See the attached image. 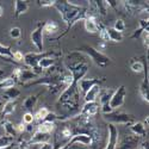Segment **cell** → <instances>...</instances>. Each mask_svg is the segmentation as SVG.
Here are the masks:
<instances>
[{
    "label": "cell",
    "instance_id": "6da1fadb",
    "mask_svg": "<svg viewBox=\"0 0 149 149\" xmlns=\"http://www.w3.org/2000/svg\"><path fill=\"white\" fill-rule=\"evenodd\" d=\"M54 7L58 11L62 20L66 24L67 31L80 19L84 20L87 17V8L74 4L73 1H55Z\"/></svg>",
    "mask_w": 149,
    "mask_h": 149
},
{
    "label": "cell",
    "instance_id": "7a4b0ae2",
    "mask_svg": "<svg viewBox=\"0 0 149 149\" xmlns=\"http://www.w3.org/2000/svg\"><path fill=\"white\" fill-rule=\"evenodd\" d=\"M80 52L84 53L88 58H91L98 67L105 68L111 63V58L109 56H106L104 53L97 50L95 48L91 47V45H82Z\"/></svg>",
    "mask_w": 149,
    "mask_h": 149
},
{
    "label": "cell",
    "instance_id": "3957f363",
    "mask_svg": "<svg viewBox=\"0 0 149 149\" xmlns=\"http://www.w3.org/2000/svg\"><path fill=\"white\" fill-rule=\"evenodd\" d=\"M67 69L72 74L74 82H78L81 79H85V75L87 74L90 69V65L87 60L86 61H79V62H73V63H66Z\"/></svg>",
    "mask_w": 149,
    "mask_h": 149
},
{
    "label": "cell",
    "instance_id": "277c9868",
    "mask_svg": "<svg viewBox=\"0 0 149 149\" xmlns=\"http://www.w3.org/2000/svg\"><path fill=\"white\" fill-rule=\"evenodd\" d=\"M104 119L111 124H124V125H131L135 123V118L132 115L123 112V111H112L107 115H104Z\"/></svg>",
    "mask_w": 149,
    "mask_h": 149
},
{
    "label": "cell",
    "instance_id": "5b68a950",
    "mask_svg": "<svg viewBox=\"0 0 149 149\" xmlns=\"http://www.w3.org/2000/svg\"><path fill=\"white\" fill-rule=\"evenodd\" d=\"M12 78L16 80V82L22 84V85H25L30 81H32L33 79H37L40 77H37L36 74L28 68H22V67H16L13 68V72H12Z\"/></svg>",
    "mask_w": 149,
    "mask_h": 149
},
{
    "label": "cell",
    "instance_id": "8992f818",
    "mask_svg": "<svg viewBox=\"0 0 149 149\" xmlns=\"http://www.w3.org/2000/svg\"><path fill=\"white\" fill-rule=\"evenodd\" d=\"M125 97H127L125 86L120 85L117 90L113 91V94H112V97H111L110 103H109L110 107L112 109L113 111L117 110V109H119V107L124 104V102H125Z\"/></svg>",
    "mask_w": 149,
    "mask_h": 149
},
{
    "label": "cell",
    "instance_id": "52a82bcc",
    "mask_svg": "<svg viewBox=\"0 0 149 149\" xmlns=\"http://www.w3.org/2000/svg\"><path fill=\"white\" fill-rule=\"evenodd\" d=\"M119 141V132L115 124H107V142L104 149H116L117 143Z\"/></svg>",
    "mask_w": 149,
    "mask_h": 149
},
{
    "label": "cell",
    "instance_id": "ba28073f",
    "mask_svg": "<svg viewBox=\"0 0 149 149\" xmlns=\"http://www.w3.org/2000/svg\"><path fill=\"white\" fill-rule=\"evenodd\" d=\"M141 143V137L136 135H125L118 141L116 149H137V146Z\"/></svg>",
    "mask_w": 149,
    "mask_h": 149
},
{
    "label": "cell",
    "instance_id": "9c48e42d",
    "mask_svg": "<svg viewBox=\"0 0 149 149\" xmlns=\"http://www.w3.org/2000/svg\"><path fill=\"white\" fill-rule=\"evenodd\" d=\"M50 53H28L26 55H24V60L23 62L25 63L28 67L31 68V70L36 69L38 67V62L47 55H49Z\"/></svg>",
    "mask_w": 149,
    "mask_h": 149
},
{
    "label": "cell",
    "instance_id": "30bf717a",
    "mask_svg": "<svg viewBox=\"0 0 149 149\" xmlns=\"http://www.w3.org/2000/svg\"><path fill=\"white\" fill-rule=\"evenodd\" d=\"M104 81V79H99V78H92V79H81L77 82L78 85V88H79V92L80 94L85 95L87 93L93 86L95 85H100L102 82Z\"/></svg>",
    "mask_w": 149,
    "mask_h": 149
},
{
    "label": "cell",
    "instance_id": "8fae6325",
    "mask_svg": "<svg viewBox=\"0 0 149 149\" xmlns=\"http://www.w3.org/2000/svg\"><path fill=\"white\" fill-rule=\"evenodd\" d=\"M31 43L36 47L38 53H43V24H38L31 32Z\"/></svg>",
    "mask_w": 149,
    "mask_h": 149
},
{
    "label": "cell",
    "instance_id": "7c38bea8",
    "mask_svg": "<svg viewBox=\"0 0 149 149\" xmlns=\"http://www.w3.org/2000/svg\"><path fill=\"white\" fill-rule=\"evenodd\" d=\"M100 105L98 102H92V103H85L84 106L80 109V115L86 116V117H93L98 113Z\"/></svg>",
    "mask_w": 149,
    "mask_h": 149
},
{
    "label": "cell",
    "instance_id": "4fadbf2b",
    "mask_svg": "<svg viewBox=\"0 0 149 149\" xmlns=\"http://www.w3.org/2000/svg\"><path fill=\"white\" fill-rule=\"evenodd\" d=\"M77 143H80L84 147H90L92 144V139L87 134H74L73 137L69 140V142L67 144L73 146V144H77Z\"/></svg>",
    "mask_w": 149,
    "mask_h": 149
},
{
    "label": "cell",
    "instance_id": "5bb4252c",
    "mask_svg": "<svg viewBox=\"0 0 149 149\" xmlns=\"http://www.w3.org/2000/svg\"><path fill=\"white\" fill-rule=\"evenodd\" d=\"M99 24L98 23L97 18H93V17H86L84 19V26H85V30L90 32V33H95L99 29Z\"/></svg>",
    "mask_w": 149,
    "mask_h": 149
},
{
    "label": "cell",
    "instance_id": "9a60e30c",
    "mask_svg": "<svg viewBox=\"0 0 149 149\" xmlns=\"http://www.w3.org/2000/svg\"><path fill=\"white\" fill-rule=\"evenodd\" d=\"M113 94V90L111 88H100V92H99V105H107L110 103V99Z\"/></svg>",
    "mask_w": 149,
    "mask_h": 149
},
{
    "label": "cell",
    "instance_id": "2e32d148",
    "mask_svg": "<svg viewBox=\"0 0 149 149\" xmlns=\"http://www.w3.org/2000/svg\"><path fill=\"white\" fill-rule=\"evenodd\" d=\"M139 29H136L135 32L131 35V38L132 40H136V38H140L142 36V33L144 31H148V28H149V22H148V18H142L140 19L139 22Z\"/></svg>",
    "mask_w": 149,
    "mask_h": 149
},
{
    "label": "cell",
    "instance_id": "e0dca14e",
    "mask_svg": "<svg viewBox=\"0 0 149 149\" xmlns=\"http://www.w3.org/2000/svg\"><path fill=\"white\" fill-rule=\"evenodd\" d=\"M100 85H95L93 87L84 95V100L85 103H92V102H97L98 99V95H99V92H100Z\"/></svg>",
    "mask_w": 149,
    "mask_h": 149
},
{
    "label": "cell",
    "instance_id": "ac0fdd59",
    "mask_svg": "<svg viewBox=\"0 0 149 149\" xmlns=\"http://www.w3.org/2000/svg\"><path fill=\"white\" fill-rule=\"evenodd\" d=\"M130 130L132 131L134 135L139 136V137H144L147 135V127L146 124H143V122H137V123L135 122L134 124H131Z\"/></svg>",
    "mask_w": 149,
    "mask_h": 149
},
{
    "label": "cell",
    "instance_id": "d6986e66",
    "mask_svg": "<svg viewBox=\"0 0 149 149\" xmlns=\"http://www.w3.org/2000/svg\"><path fill=\"white\" fill-rule=\"evenodd\" d=\"M49 140H50V135H49V134H43V132L36 131L31 136L29 143L30 144H35V143H48Z\"/></svg>",
    "mask_w": 149,
    "mask_h": 149
},
{
    "label": "cell",
    "instance_id": "ffe728a7",
    "mask_svg": "<svg viewBox=\"0 0 149 149\" xmlns=\"http://www.w3.org/2000/svg\"><path fill=\"white\" fill-rule=\"evenodd\" d=\"M29 10L28 1H22V0H16L15 1V18H18L19 16L24 15Z\"/></svg>",
    "mask_w": 149,
    "mask_h": 149
},
{
    "label": "cell",
    "instance_id": "44dd1931",
    "mask_svg": "<svg viewBox=\"0 0 149 149\" xmlns=\"http://www.w3.org/2000/svg\"><path fill=\"white\" fill-rule=\"evenodd\" d=\"M55 128H56L55 123H50V122H45V120H44V122H41L38 125H37V130H36V131L50 135V134L55 130Z\"/></svg>",
    "mask_w": 149,
    "mask_h": 149
},
{
    "label": "cell",
    "instance_id": "7402d4cb",
    "mask_svg": "<svg viewBox=\"0 0 149 149\" xmlns=\"http://www.w3.org/2000/svg\"><path fill=\"white\" fill-rule=\"evenodd\" d=\"M1 124H3V128H4V132H5V135H7V136H11V137H16L17 136V130H16V125L12 122H10V120H3L1 122Z\"/></svg>",
    "mask_w": 149,
    "mask_h": 149
},
{
    "label": "cell",
    "instance_id": "603a6c76",
    "mask_svg": "<svg viewBox=\"0 0 149 149\" xmlns=\"http://www.w3.org/2000/svg\"><path fill=\"white\" fill-rule=\"evenodd\" d=\"M58 29H60V25L55 20H48L45 24H43V32H45L48 35L56 33L58 31Z\"/></svg>",
    "mask_w": 149,
    "mask_h": 149
},
{
    "label": "cell",
    "instance_id": "cb8c5ba5",
    "mask_svg": "<svg viewBox=\"0 0 149 149\" xmlns=\"http://www.w3.org/2000/svg\"><path fill=\"white\" fill-rule=\"evenodd\" d=\"M16 106H17V102L16 100H8L5 103L4 107H3V112H1V117L5 118L6 116H10L15 112L16 110Z\"/></svg>",
    "mask_w": 149,
    "mask_h": 149
},
{
    "label": "cell",
    "instance_id": "d4e9b609",
    "mask_svg": "<svg viewBox=\"0 0 149 149\" xmlns=\"http://www.w3.org/2000/svg\"><path fill=\"white\" fill-rule=\"evenodd\" d=\"M38 95L40 94H33V95H29L28 98H25V100L23 102V109L24 110H32L38 100Z\"/></svg>",
    "mask_w": 149,
    "mask_h": 149
},
{
    "label": "cell",
    "instance_id": "484cf974",
    "mask_svg": "<svg viewBox=\"0 0 149 149\" xmlns=\"http://www.w3.org/2000/svg\"><path fill=\"white\" fill-rule=\"evenodd\" d=\"M148 87H149V84H148V77H147V74H146V77L143 79V81L141 82L140 85V88H139V92H140V95L141 98L143 99L144 102H149V99H148Z\"/></svg>",
    "mask_w": 149,
    "mask_h": 149
},
{
    "label": "cell",
    "instance_id": "4316f807",
    "mask_svg": "<svg viewBox=\"0 0 149 149\" xmlns=\"http://www.w3.org/2000/svg\"><path fill=\"white\" fill-rule=\"evenodd\" d=\"M19 95H20V91H19L18 88H16V87H11V88L5 90L3 97H5V99H7V100H15V99L18 98Z\"/></svg>",
    "mask_w": 149,
    "mask_h": 149
},
{
    "label": "cell",
    "instance_id": "83f0119b",
    "mask_svg": "<svg viewBox=\"0 0 149 149\" xmlns=\"http://www.w3.org/2000/svg\"><path fill=\"white\" fill-rule=\"evenodd\" d=\"M106 31H107L110 41H112V42H122L123 41V33L117 32L112 28H106Z\"/></svg>",
    "mask_w": 149,
    "mask_h": 149
},
{
    "label": "cell",
    "instance_id": "f1b7e54d",
    "mask_svg": "<svg viewBox=\"0 0 149 149\" xmlns=\"http://www.w3.org/2000/svg\"><path fill=\"white\" fill-rule=\"evenodd\" d=\"M95 6H97V11H98V16H106L107 13V3L106 0H100V1H95Z\"/></svg>",
    "mask_w": 149,
    "mask_h": 149
},
{
    "label": "cell",
    "instance_id": "f546056e",
    "mask_svg": "<svg viewBox=\"0 0 149 149\" xmlns=\"http://www.w3.org/2000/svg\"><path fill=\"white\" fill-rule=\"evenodd\" d=\"M50 112L47 107H41L38 111L36 112V115H33V117H35V120H37V122H43L45 118H47V116H48V113Z\"/></svg>",
    "mask_w": 149,
    "mask_h": 149
},
{
    "label": "cell",
    "instance_id": "4dcf8cb0",
    "mask_svg": "<svg viewBox=\"0 0 149 149\" xmlns=\"http://www.w3.org/2000/svg\"><path fill=\"white\" fill-rule=\"evenodd\" d=\"M0 56L5 58H13V52L11 50L10 47H6L4 44L0 43Z\"/></svg>",
    "mask_w": 149,
    "mask_h": 149
},
{
    "label": "cell",
    "instance_id": "1f68e13d",
    "mask_svg": "<svg viewBox=\"0 0 149 149\" xmlns=\"http://www.w3.org/2000/svg\"><path fill=\"white\" fill-rule=\"evenodd\" d=\"M130 68H131V70H132L134 73H137V74L146 72V69H144V65L142 63L141 61H131Z\"/></svg>",
    "mask_w": 149,
    "mask_h": 149
},
{
    "label": "cell",
    "instance_id": "d6a6232c",
    "mask_svg": "<svg viewBox=\"0 0 149 149\" xmlns=\"http://www.w3.org/2000/svg\"><path fill=\"white\" fill-rule=\"evenodd\" d=\"M15 143V139L11 137V136H7V135H1L0 136V148H4V147H7L10 144H13Z\"/></svg>",
    "mask_w": 149,
    "mask_h": 149
},
{
    "label": "cell",
    "instance_id": "836d02e7",
    "mask_svg": "<svg viewBox=\"0 0 149 149\" xmlns=\"http://www.w3.org/2000/svg\"><path fill=\"white\" fill-rule=\"evenodd\" d=\"M112 29L116 30V31L119 32V33H123V31L127 29V25H125V23H124L123 19H117V20L115 22V25H113Z\"/></svg>",
    "mask_w": 149,
    "mask_h": 149
},
{
    "label": "cell",
    "instance_id": "e575fe53",
    "mask_svg": "<svg viewBox=\"0 0 149 149\" xmlns=\"http://www.w3.org/2000/svg\"><path fill=\"white\" fill-rule=\"evenodd\" d=\"M10 36H11V38H13V40H19L20 36H22V30H20V28H18V26L11 28V29H10Z\"/></svg>",
    "mask_w": 149,
    "mask_h": 149
},
{
    "label": "cell",
    "instance_id": "d590c367",
    "mask_svg": "<svg viewBox=\"0 0 149 149\" xmlns=\"http://www.w3.org/2000/svg\"><path fill=\"white\" fill-rule=\"evenodd\" d=\"M35 122V117L32 115V112H25L23 116V123L25 125H31V124Z\"/></svg>",
    "mask_w": 149,
    "mask_h": 149
},
{
    "label": "cell",
    "instance_id": "8d00e7d4",
    "mask_svg": "<svg viewBox=\"0 0 149 149\" xmlns=\"http://www.w3.org/2000/svg\"><path fill=\"white\" fill-rule=\"evenodd\" d=\"M55 4V0H38L37 1V5L41 6V7H53Z\"/></svg>",
    "mask_w": 149,
    "mask_h": 149
},
{
    "label": "cell",
    "instance_id": "74e56055",
    "mask_svg": "<svg viewBox=\"0 0 149 149\" xmlns=\"http://www.w3.org/2000/svg\"><path fill=\"white\" fill-rule=\"evenodd\" d=\"M17 149H30V143L28 140H19L18 142V146H17Z\"/></svg>",
    "mask_w": 149,
    "mask_h": 149
},
{
    "label": "cell",
    "instance_id": "f35d334b",
    "mask_svg": "<svg viewBox=\"0 0 149 149\" xmlns=\"http://www.w3.org/2000/svg\"><path fill=\"white\" fill-rule=\"evenodd\" d=\"M23 60H24V55L20 52H13V61H16L17 63H23Z\"/></svg>",
    "mask_w": 149,
    "mask_h": 149
},
{
    "label": "cell",
    "instance_id": "ab89813d",
    "mask_svg": "<svg viewBox=\"0 0 149 149\" xmlns=\"http://www.w3.org/2000/svg\"><path fill=\"white\" fill-rule=\"evenodd\" d=\"M16 130H17L18 134H22V132H24V131H26V125H25V124H24L23 122H20L18 125H16Z\"/></svg>",
    "mask_w": 149,
    "mask_h": 149
},
{
    "label": "cell",
    "instance_id": "60d3db41",
    "mask_svg": "<svg viewBox=\"0 0 149 149\" xmlns=\"http://www.w3.org/2000/svg\"><path fill=\"white\" fill-rule=\"evenodd\" d=\"M142 40H143L144 47L148 48V45H149V42H148V40H149V32H148V31H144V32L142 33Z\"/></svg>",
    "mask_w": 149,
    "mask_h": 149
},
{
    "label": "cell",
    "instance_id": "b9f144b4",
    "mask_svg": "<svg viewBox=\"0 0 149 149\" xmlns=\"http://www.w3.org/2000/svg\"><path fill=\"white\" fill-rule=\"evenodd\" d=\"M106 45H107V43H105V42L102 41L100 43L98 44V49H97V50H99V52H102V53H103L104 49H106Z\"/></svg>",
    "mask_w": 149,
    "mask_h": 149
},
{
    "label": "cell",
    "instance_id": "7bdbcfd3",
    "mask_svg": "<svg viewBox=\"0 0 149 149\" xmlns=\"http://www.w3.org/2000/svg\"><path fill=\"white\" fill-rule=\"evenodd\" d=\"M68 149H86L84 146H75V144H73V146H68Z\"/></svg>",
    "mask_w": 149,
    "mask_h": 149
},
{
    "label": "cell",
    "instance_id": "ee69618b",
    "mask_svg": "<svg viewBox=\"0 0 149 149\" xmlns=\"http://www.w3.org/2000/svg\"><path fill=\"white\" fill-rule=\"evenodd\" d=\"M137 149H148V141L143 142V143H142V146H141L140 148H137Z\"/></svg>",
    "mask_w": 149,
    "mask_h": 149
},
{
    "label": "cell",
    "instance_id": "f6af8a7d",
    "mask_svg": "<svg viewBox=\"0 0 149 149\" xmlns=\"http://www.w3.org/2000/svg\"><path fill=\"white\" fill-rule=\"evenodd\" d=\"M0 58H4V61H6V62H11V63H16V65H18L16 61H13V60H11V58H5V57H1L0 56Z\"/></svg>",
    "mask_w": 149,
    "mask_h": 149
},
{
    "label": "cell",
    "instance_id": "bcb514c9",
    "mask_svg": "<svg viewBox=\"0 0 149 149\" xmlns=\"http://www.w3.org/2000/svg\"><path fill=\"white\" fill-rule=\"evenodd\" d=\"M0 149H16V147H15L13 144H10V146H7V147H4V148H0Z\"/></svg>",
    "mask_w": 149,
    "mask_h": 149
},
{
    "label": "cell",
    "instance_id": "7dc6e473",
    "mask_svg": "<svg viewBox=\"0 0 149 149\" xmlns=\"http://www.w3.org/2000/svg\"><path fill=\"white\" fill-rule=\"evenodd\" d=\"M4 15V7L1 6V5H0V17H1Z\"/></svg>",
    "mask_w": 149,
    "mask_h": 149
},
{
    "label": "cell",
    "instance_id": "c3c4849f",
    "mask_svg": "<svg viewBox=\"0 0 149 149\" xmlns=\"http://www.w3.org/2000/svg\"><path fill=\"white\" fill-rule=\"evenodd\" d=\"M58 149H68V144H65L63 147H61V148H58Z\"/></svg>",
    "mask_w": 149,
    "mask_h": 149
},
{
    "label": "cell",
    "instance_id": "681fc988",
    "mask_svg": "<svg viewBox=\"0 0 149 149\" xmlns=\"http://www.w3.org/2000/svg\"><path fill=\"white\" fill-rule=\"evenodd\" d=\"M1 98H3V97H1V95H0V104H1Z\"/></svg>",
    "mask_w": 149,
    "mask_h": 149
},
{
    "label": "cell",
    "instance_id": "f907efd6",
    "mask_svg": "<svg viewBox=\"0 0 149 149\" xmlns=\"http://www.w3.org/2000/svg\"><path fill=\"white\" fill-rule=\"evenodd\" d=\"M16 149H17V147H16Z\"/></svg>",
    "mask_w": 149,
    "mask_h": 149
}]
</instances>
